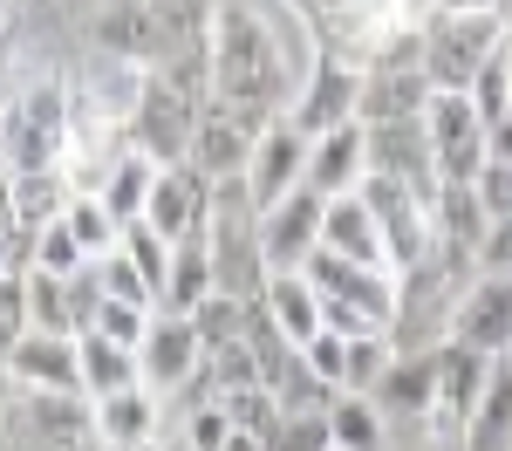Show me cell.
<instances>
[{
    "label": "cell",
    "instance_id": "54",
    "mask_svg": "<svg viewBox=\"0 0 512 451\" xmlns=\"http://www.w3.org/2000/svg\"><path fill=\"white\" fill-rule=\"evenodd\" d=\"M506 281H512V274H506Z\"/></svg>",
    "mask_w": 512,
    "mask_h": 451
},
{
    "label": "cell",
    "instance_id": "18",
    "mask_svg": "<svg viewBox=\"0 0 512 451\" xmlns=\"http://www.w3.org/2000/svg\"><path fill=\"white\" fill-rule=\"evenodd\" d=\"M89 424H96V438L110 451H130V445H158V424H164V397H151L144 383H130L117 397H103V404H89Z\"/></svg>",
    "mask_w": 512,
    "mask_h": 451
},
{
    "label": "cell",
    "instance_id": "21",
    "mask_svg": "<svg viewBox=\"0 0 512 451\" xmlns=\"http://www.w3.org/2000/svg\"><path fill=\"white\" fill-rule=\"evenodd\" d=\"M458 451H512V356H492L485 397L458 424Z\"/></svg>",
    "mask_w": 512,
    "mask_h": 451
},
{
    "label": "cell",
    "instance_id": "1",
    "mask_svg": "<svg viewBox=\"0 0 512 451\" xmlns=\"http://www.w3.org/2000/svg\"><path fill=\"white\" fill-rule=\"evenodd\" d=\"M280 82H287V55L274 28L246 0H219L212 7V103L260 137L280 117Z\"/></svg>",
    "mask_w": 512,
    "mask_h": 451
},
{
    "label": "cell",
    "instance_id": "12",
    "mask_svg": "<svg viewBox=\"0 0 512 451\" xmlns=\"http://www.w3.org/2000/svg\"><path fill=\"white\" fill-rule=\"evenodd\" d=\"M144 226L158 240H185L212 226V178H198L192 164H158L151 199H144Z\"/></svg>",
    "mask_w": 512,
    "mask_h": 451
},
{
    "label": "cell",
    "instance_id": "41",
    "mask_svg": "<svg viewBox=\"0 0 512 451\" xmlns=\"http://www.w3.org/2000/svg\"><path fill=\"white\" fill-rule=\"evenodd\" d=\"M21 335H28V281L21 274H0V363L14 356Z\"/></svg>",
    "mask_w": 512,
    "mask_h": 451
},
{
    "label": "cell",
    "instance_id": "36",
    "mask_svg": "<svg viewBox=\"0 0 512 451\" xmlns=\"http://www.w3.org/2000/svg\"><path fill=\"white\" fill-rule=\"evenodd\" d=\"M28 267H41V274H55V281H69L76 267H89L82 260V246L69 240V226L55 219V226H41V233H28Z\"/></svg>",
    "mask_w": 512,
    "mask_h": 451
},
{
    "label": "cell",
    "instance_id": "28",
    "mask_svg": "<svg viewBox=\"0 0 512 451\" xmlns=\"http://www.w3.org/2000/svg\"><path fill=\"white\" fill-rule=\"evenodd\" d=\"M151 178H158V164L144 158V151H130V144H123L117 158H110V171H103V192H96V199L110 205V219H117V226H130V219H144Z\"/></svg>",
    "mask_w": 512,
    "mask_h": 451
},
{
    "label": "cell",
    "instance_id": "47",
    "mask_svg": "<svg viewBox=\"0 0 512 451\" xmlns=\"http://www.w3.org/2000/svg\"><path fill=\"white\" fill-rule=\"evenodd\" d=\"M226 451H267V445H260V438H246V431H233V438H226Z\"/></svg>",
    "mask_w": 512,
    "mask_h": 451
},
{
    "label": "cell",
    "instance_id": "3",
    "mask_svg": "<svg viewBox=\"0 0 512 451\" xmlns=\"http://www.w3.org/2000/svg\"><path fill=\"white\" fill-rule=\"evenodd\" d=\"M506 21L499 14H431L424 21V76L431 89H472V76L499 55Z\"/></svg>",
    "mask_w": 512,
    "mask_h": 451
},
{
    "label": "cell",
    "instance_id": "43",
    "mask_svg": "<svg viewBox=\"0 0 512 451\" xmlns=\"http://www.w3.org/2000/svg\"><path fill=\"white\" fill-rule=\"evenodd\" d=\"M96 274H103V294L110 301H137V308H151V287H144V274L130 267V253H110V260H96Z\"/></svg>",
    "mask_w": 512,
    "mask_h": 451
},
{
    "label": "cell",
    "instance_id": "33",
    "mask_svg": "<svg viewBox=\"0 0 512 451\" xmlns=\"http://www.w3.org/2000/svg\"><path fill=\"white\" fill-rule=\"evenodd\" d=\"M212 404L226 410V424H233V431H246V438H267V431H274V417H280V404H274V390H267V383H239V390H219Z\"/></svg>",
    "mask_w": 512,
    "mask_h": 451
},
{
    "label": "cell",
    "instance_id": "34",
    "mask_svg": "<svg viewBox=\"0 0 512 451\" xmlns=\"http://www.w3.org/2000/svg\"><path fill=\"white\" fill-rule=\"evenodd\" d=\"M185 322H192L198 349H226V342H239V328H246V301H233V294H219V287H212Z\"/></svg>",
    "mask_w": 512,
    "mask_h": 451
},
{
    "label": "cell",
    "instance_id": "40",
    "mask_svg": "<svg viewBox=\"0 0 512 451\" xmlns=\"http://www.w3.org/2000/svg\"><path fill=\"white\" fill-rule=\"evenodd\" d=\"M301 363H308V376H315L321 390H342V363H349V342L321 328V335H308V342H301Z\"/></svg>",
    "mask_w": 512,
    "mask_h": 451
},
{
    "label": "cell",
    "instance_id": "52",
    "mask_svg": "<svg viewBox=\"0 0 512 451\" xmlns=\"http://www.w3.org/2000/svg\"><path fill=\"white\" fill-rule=\"evenodd\" d=\"M158 451H185V445H158Z\"/></svg>",
    "mask_w": 512,
    "mask_h": 451
},
{
    "label": "cell",
    "instance_id": "37",
    "mask_svg": "<svg viewBox=\"0 0 512 451\" xmlns=\"http://www.w3.org/2000/svg\"><path fill=\"white\" fill-rule=\"evenodd\" d=\"M123 253H130V267L144 274V287H151V308H158V287H164V267H171V240H158L144 219H130L123 226Z\"/></svg>",
    "mask_w": 512,
    "mask_h": 451
},
{
    "label": "cell",
    "instance_id": "26",
    "mask_svg": "<svg viewBox=\"0 0 512 451\" xmlns=\"http://www.w3.org/2000/svg\"><path fill=\"white\" fill-rule=\"evenodd\" d=\"M96 55L151 69V0H110L96 14Z\"/></svg>",
    "mask_w": 512,
    "mask_h": 451
},
{
    "label": "cell",
    "instance_id": "29",
    "mask_svg": "<svg viewBox=\"0 0 512 451\" xmlns=\"http://www.w3.org/2000/svg\"><path fill=\"white\" fill-rule=\"evenodd\" d=\"M383 410L369 404V397H328V445L335 451H383Z\"/></svg>",
    "mask_w": 512,
    "mask_h": 451
},
{
    "label": "cell",
    "instance_id": "49",
    "mask_svg": "<svg viewBox=\"0 0 512 451\" xmlns=\"http://www.w3.org/2000/svg\"><path fill=\"white\" fill-rule=\"evenodd\" d=\"M14 7H21V0H0V28H7V21H14Z\"/></svg>",
    "mask_w": 512,
    "mask_h": 451
},
{
    "label": "cell",
    "instance_id": "4",
    "mask_svg": "<svg viewBox=\"0 0 512 451\" xmlns=\"http://www.w3.org/2000/svg\"><path fill=\"white\" fill-rule=\"evenodd\" d=\"M355 192H362L376 233H383V260H390L396 281L417 274V267H431V205L417 199V192H403V185H390V178H362Z\"/></svg>",
    "mask_w": 512,
    "mask_h": 451
},
{
    "label": "cell",
    "instance_id": "48",
    "mask_svg": "<svg viewBox=\"0 0 512 451\" xmlns=\"http://www.w3.org/2000/svg\"><path fill=\"white\" fill-rule=\"evenodd\" d=\"M492 14H499V21H506V28H512V0H492Z\"/></svg>",
    "mask_w": 512,
    "mask_h": 451
},
{
    "label": "cell",
    "instance_id": "42",
    "mask_svg": "<svg viewBox=\"0 0 512 451\" xmlns=\"http://www.w3.org/2000/svg\"><path fill=\"white\" fill-rule=\"evenodd\" d=\"M226 438H233V424H226V410L212 397L185 410V451H226Z\"/></svg>",
    "mask_w": 512,
    "mask_h": 451
},
{
    "label": "cell",
    "instance_id": "27",
    "mask_svg": "<svg viewBox=\"0 0 512 451\" xmlns=\"http://www.w3.org/2000/svg\"><path fill=\"white\" fill-rule=\"evenodd\" d=\"M260 301H267V315H274V328L301 349L308 335H321V294L308 287V274H267V287H260Z\"/></svg>",
    "mask_w": 512,
    "mask_h": 451
},
{
    "label": "cell",
    "instance_id": "8",
    "mask_svg": "<svg viewBox=\"0 0 512 451\" xmlns=\"http://www.w3.org/2000/svg\"><path fill=\"white\" fill-rule=\"evenodd\" d=\"M362 151H369V178H390L403 192L431 205L437 199V158H431V130L424 117L410 123H362Z\"/></svg>",
    "mask_w": 512,
    "mask_h": 451
},
{
    "label": "cell",
    "instance_id": "30",
    "mask_svg": "<svg viewBox=\"0 0 512 451\" xmlns=\"http://www.w3.org/2000/svg\"><path fill=\"white\" fill-rule=\"evenodd\" d=\"M62 226H69V240L82 246V260H110L123 246V226L110 219V205L96 199V192H76L69 212H62Z\"/></svg>",
    "mask_w": 512,
    "mask_h": 451
},
{
    "label": "cell",
    "instance_id": "10",
    "mask_svg": "<svg viewBox=\"0 0 512 451\" xmlns=\"http://www.w3.org/2000/svg\"><path fill=\"white\" fill-rule=\"evenodd\" d=\"M444 335L478 349V356H506L512 349V281L506 274H472V281L458 287Z\"/></svg>",
    "mask_w": 512,
    "mask_h": 451
},
{
    "label": "cell",
    "instance_id": "6",
    "mask_svg": "<svg viewBox=\"0 0 512 451\" xmlns=\"http://www.w3.org/2000/svg\"><path fill=\"white\" fill-rule=\"evenodd\" d=\"M355 89H362V69H355L349 55L315 48V55H308V69H301L294 103H287L280 117L294 123L301 137H321V130H335V123H355Z\"/></svg>",
    "mask_w": 512,
    "mask_h": 451
},
{
    "label": "cell",
    "instance_id": "53",
    "mask_svg": "<svg viewBox=\"0 0 512 451\" xmlns=\"http://www.w3.org/2000/svg\"><path fill=\"white\" fill-rule=\"evenodd\" d=\"M328 451H335V445H328Z\"/></svg>",
    "mask_w": 512,
    "mask_h": 451
},
{
    "label": "cell",
    "instance_id": "20",
    "mask_svg": "<svg viewBox=\"0 0 512 451\" xmlns=\"http://www.w3.org/2000/svg\"><path fill=\"white\" fill-rule=\"evenodd\" d=\"M321 253H342L355 267H390L383 260V233H376L362 192H335V199L321 205Z\"/></svg>",
    "mask_w": 512,
    "mask_h": 451
},
{
    "label": "cell",
    "instance_id": "19",
    "mask_svg": "<svg viewBox=\"0 0 512 451\" xmlns=\"http://www.w3.org/2000/svg\"><path fill=\"white\" fill-rule=\"evenodd\" d=\"M246 151H253V130H239L219 103H205L198 110V123H192V151H185V164H192L198 178H239L246 171Z\"/></svg>",
    "mask_w": 512,
    "mask_h": 451
},
{
    "label": "cell",
    "instance_id": "22",
    "mask_svg": "<svg viewBox=\"0 0 512 451\" xmlns=\"http://www.w3.org/2000/svg\"><path fill=\"white\" fill-rule=\"evenodd\" d=\"M212 287H219L212 281V240H205V233L171 240V267H164V287H158V315H192Z\"/></svg>",
    "mask_w": 512,
    "mask_h": 451
},
{
    "label": "cell",
    "instance_id": "23",
    "mask_svg": "<svg viewBox=\"0 0 512 451\" xmlns=\"http://www.w3.org/2000/svg\"><path fill=\"white\" fill-rule=\"evenodd\" d=\"M7 199H14V226L21 233H41V226H55L62 212H69V178H62V164H48V171H7Z\"/></svg>",
    "mask_w": 512,
    "mask_h": 451
},
{
    "label": "cell",
    "instance_id": "24",
    "mask_svg": "<svg viewBox=\"0 0 512 451\" xmlns=\"http://www.w3.org/2000/svg\"><path fill=\"white\" fill-rule=\"evenodd\" d=\"M76 369H82V397L103 404V397H117V390L137 383V349H117L110 335L82 328V335H76Z\"/></svg>",
    "mask_w": 512,
    "mask_h": 451
},
{
    "label": "cell",
    "instance_id": "31",
    "mask_svg": "<svg viewBox=\"0 0 512 451\" xmlns=\"http://www.w3.org/2000/svg\"><path fill=\"white\" fill-rule=\"evenodd\" d=\"M21 281H28V328H41V335H76L69 281H55V274H41V267H28Z\"/></svg>",
    "mask_w": 512,
    "mask_h": 451
},
{
    "label": "cell",
    "instance_id": "45",
    "mask_svg": "<svg viewBox=\"0 0 512 451\" xmlns=\"http://www.w3.org/2000/svg\"><path fill=\"white\" fill-rule=\"evenodd\" d=\"M485 158H492V164H512V117L485 123Z\"/></svg>",
    "mask_w": 512,
    "mask_h": 451
},
{
    "label": "cell",
    "instance_id": "51",
    "mask_svg": "<svg viewBox=\"0 0 512 451\" xmlns=\"http://www.w3.org/2000/svg\"><path fill=\"white\" fill-rule=\"evenodd\" d=\"M7 110H14V96H7V89H0V130H7Z\"/></svg>",
    "mask_w": 512,
    "mask_h": 451
},
{
    "label": "cell",
    "instance_id": "16",
    "mask_svg": "<svg viewBox=\"0 0 512 451\" xmlns=\"http://www.w3.org/2000/svg\"><path fill=\"white\" fill-rule=\"evenodd\" d=\"M369 178V151H362V123H335L308 137V164H301V185L315 199H335V192H355Z\"/></svg>",
    "mask_w": 512,
    "mask_h": 451
},
{
    "label": "cell",
    "instance_id": "25",
    "mask_svg": "<svg viewBox=\"0 0 512 451\" xmlns=\"http://www.w3.org/2000/svg\"><path fill=\"white\" fill-rule=\"evenodd\" d=\"M369 404L383 417H431V356L424 349H396V363L383 369Z\"/></svg>",
    "mask_w": 512,
    "mask_h": 451
},
{
    "label": "cell",
    "instance_id": "14",
    "mask_svg": "<svg viewBox=\"0 0 512 451\" xmlns=\"http://www.w3.org/2000/svg\"><path fill=\"white\" fill-rule=\"evenodd\" d=\"M431 424H465L472 404L485 397V376H492V356H478L465 342H431Z\"/></svg>",
    "mask_w": 512,
    "mask_h": 451
},
{
    "label": "cell",
    "instance_id": "5",
    "mask_svg": "<svg viewBox=\"0 0 512 451\" xmlns=\"http://www.w3.org/2000/svg\"><path fill=\"white\" fill-rule=\"evenodd\" d=\"M192 123H198V103H185L171 82L144 76L130 117H123V144L144 151L151 164H185V151H192Z\"/></svg>",
    "mask_w": 512,
    "mask_h": 451
},
{
    "label": "cell",
    "instance_id": "46",
    "mask_svg": "<svg viewBox=\"0 0 512 451\" xmlns=\"http://www.w3.org/2000/svg\"><path fill=\"white\" fill-rule=\"evenodd\" d=\"M437 14H492V0H437Z\"/></svg>",
    "mask_w": 512,
    "mask_h": 451
},
{
    "label": "cell",
    "instance_id": "32",
    "mask_svg": "<svg viewBox=\"0 0 512 451\" xmlns=\"http://www.w3.org/2000/svg\"><path fill=\"white\" fill-rule=\"evenodd\" d=\"M396 363V342L390 335H355L349 342V363H342V397H376L383 369Z\"/></svg>",
    "mask_w": 512,
    "mask_h": 451
},
{
    "label": "cell",
    "instance_id": "39",
    "mask_svg": "<svg viewBox=\"0 0 512 451\" xmlns=\"http://www.w3.org/2000/svg\"><path fill=\"white\" fill-rule=\"evenodd\" d=\"M96 335H110V342H117V349H137V342H144V328H151V308H137V301H110V294H103V308H96Z\"/></svg>",
    "mask_w": 512,
    "mask_h": 451
},
{
    "label": "cell",
    "instance_id": "17",
    "mask_svg": "<svg viewBox=\"0 0 512 451\" xmlns=\"http://www.w3.org/2000/svg\"><path fill=\"white\" fill-rule=\"evenodd\" d=\"M424 110H431V76L424 69H362L355 123H410Z\"/></svg>",
    "mask_w": 512,
    "mask_h": 451
},
{
    "label": "cell",
    "instance_id": "13",
    "mask_svg": "<svg viewBox=\"0 0 512 451\" xmlns=\"http://www.w3.org/2000/svg\"><path fill=\"white\" fill-rule=\"evenodd\" d=\"M0 369H7V383L28 390V397H82L76 335H41V328H28Z\"/></svg>",
    "mask_w": 512,
    "mask_h": 451
},
{
    "label": "cell",
    "instance_id": "35",
    "mask_svg": "<svg viewBox=\"0 0 512 451\" xmlns=\"http://www.w3.org/2000/svg\"><path fill=\"white\" fill-rule=\"evenodd\" d=\"M260 445L267 451H328V410H280Z\"/></svg>",
    "mask_w": 512,
    "mask_h": 451
},
{
    "label": "cell",
    "instance_id": "15",
    "mask_svg": "<svg viewBox=\"0 0 512 451\" xmlns=\"http://www.w3.org/2000/svg\"><path fill=\"white\" fill-rule=\"evenodd\" d=\"M301 164H308V137L294 130L287 117H274L260 137H253V151H246V192H253V205L267 212L274 199H287L294 185H301Z\"/></svg>",
    "mask_w": 512,
    "mask_h": 451
},
{
    "label": "cell",
    "instance_id": "55",
    "mask_svg": "<svg viewBox=\"0 0 512 451\" xmlns=\"http://www.w3.org/2000/svg\"><path fill=\"white\" fill-rule=\"evenodd\" d=\"M506 356H512V349H506Z\"/></svg>",
    "mask_w": 512,
    "mask_h": 451
},
{
    "label": "cell",
    "instance_id": "44",
    "mask_svg": "<svg viewBox=\"0 0 512 451\" xmlns=\"http://www.w3.org/2000/svg\"><path fill=\"white\" fill-rule=\"evenodd\" d=\"M478 205H485V219H512V164H492L485 158V171L472 178Z\"/></svg>",
    "mask_w": 512,
    "mask_h": 451
},
{
    "label": "cell",
    "instance_id": "11",
    "mask_svg": "<svg viewBox=\"0 0 512 451\" xmlns=\"http://www.w3.org/2000/svg\"><path fill=\"white\" fill-rule=\"evenodd\" d=\"M198 369H205V349H198L192 322L151 308V328H144V342H137V383H144L151 397H178V390H192Z\"/></svg>",
    "mask_w": 512,
    "mask_h": 451
},
{
    "label": "cell",
    "instance_id": "38",
    "mask_svg": "<svg viewBox=\"0 0 512 451\" xmlns=\"http://www.w3.org/2000/svg\"><path fill=\"white\" fill-rule=\"evenodd\" d=\"M465 96H472V110L485 123H499V117H512V76H506V41H499V55H492V62H485V69H478L472 76V89H465Z\"/></svg>",
    "mask_w": 512,
    "mask_h": 451
},
{
    "label": "cell",
    "instance_id": "2",
    "mask_svg": "<svg viewBox=\"0 0 512 451\" xmlns=\"http://www.w3.org/2000/svg\"><path fill=\"white\" fill-rule=\"evenodd\" d=\"M69 123H76V89L55 76L28 82L7 110V130H0V164L7 171H48L69 151Z\"/></svg>",
    "mask_w": 512,
    "mask_h": 451
},
{
    "label": "cell",
    "instance_id": "7",
    "mask_svg": "<svg viewBox=\"0 0 512 451\" xmlns=\"http://www.w3.org/2000/svg\"><path fill=\"white\" fill-rule=\"evenodd\" d=\"M424 130H431L437 185H472L478 171H485V117L472 110L465 89H431Z\"/></svg>",
    "mask_w": 512,
    "mask_h": 451
},
{
    "label": "cell",
    "instance_id": "9",
    "mask_svg": "<svg viewBox=\"0 0 512 451\" xmlns=\"http://www.w3.org/2000/svg\"><path fill=\"white\" fill-rule=\"evenodd\" d=\"M321 205L308 185H294L287 199H274L260 212V260H267V274H301L308 260L321 253Z\"/></svg>",
    "mask_w": 512,
    "mask_h": 451
},
{
    "label": "cell",
    "instance_id": "50",
    "mask_svg": "<svg viewBox=\"0 0 512 451\" xmlns=\"http://www.w3.org/2000/svg\"><path fill=\"white\" fill-rule=\"evenodd\" d=\"M0 274H14V260H7V233H0Z\"/></svg>",
    "mask_w": 512,
    "mask_h": 451
}]
</instances>
